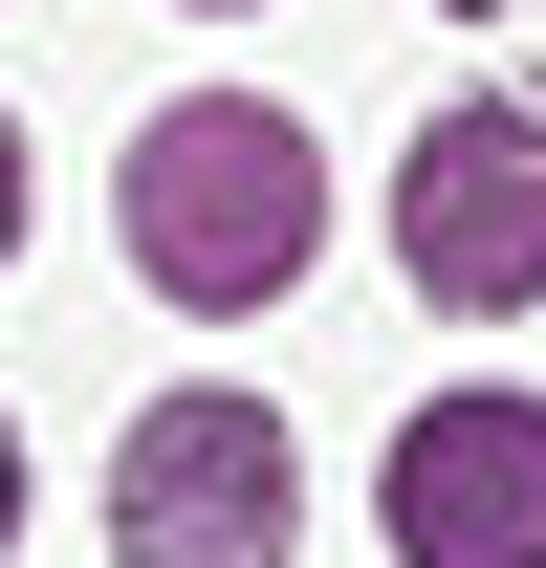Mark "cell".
<instances>
[{"mask_svg":"<svg viewBox=\"0 0 546 568\" xmlns=\"http://www.w3.org/2000/svg\"><path fill=\"white\" fill-rule=\"evenodd\" d=\"M306 241H328V175H306L284 110H241V88L153 110V153H132V263L175 284V306H263Z\"/></svg>","mask_w":546,"mask_h":568,"instance_id":"6da1fadb","label":"cell"},{"mask_svg":"<svg viewBox=\"0 0 546 568\" xmlns=\"http://www.w3.org/2000/svg\"><path fill=\"white\" fill-rule=\"evenodd\" d=\"M306 525V459H284L263 394H153L132 459H110V547L132 568H284Z\"/></svg>","mask_w":546,"mask_h":568,"instance_id":"7a4b0ae2","label":"cell"},{"mask_svg":"<svg viewBox=\"0 0 546 568\" xmlns=\"http://www.w3.org/2000/svg\"><path fill=\"white\" fill-rule=\"evenodd\" d=\"M394 263L437 284V306H546V110H437L394 175Z\"/></svg>","mask_w":546,"mask_h":568,"instance_id":"3957f363","label":"cell"},{"mask_svg":"<svg viewBox=\"0 0 546 568\" xmlns=\"http://www.w3.org/2000/svg\"><path fill=\"white\" fill-rule=\"evenodd\" d=\"M394 568H546V394H437L372 459Z\"/></svg>","mask_w":546,"mask_h":568,"instance_id":"277c9868","label":"cell"},{"mask_svg":"<svg viewBox=\"0 0 546 568\" xmlns=\"http://www.w3.org/2000/svg\"><path fill=\"white\" fill-rule=\"evenodd\" d=\"M0 241H22V132H0Z\"/></svg>","mask_w":546,"mask_h":568,"instance_id":"5b68a950","label":"cell"},{"mask_svg":"<svg viewBox=\"0 0 546 568\" xmlns=\"http://www.w3.org/2000/svg\"><path fill=\"white\" fill-rule=\"evenodd\" d=\"M0 525H22V437H0Z\"/></svg>","mask_w":546,"mask_h":568,"instance_id":"8992f818","label":"cell"}]
</instances>
